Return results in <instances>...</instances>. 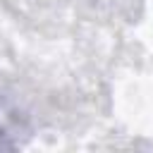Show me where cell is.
<instances>
[{
    "mask_svg": "<svg viewBox=\"0 0 153 153\" xmlns=\"http://www.w3.org/2000/svg\"><path fill=\"white\" fill-rule=\"evenodd\" d=\"M10 136H12V134H7V129H5V124L0 122V148H10V146H12V141H10Z\"/></svg>",
    "mask_w": 153,
    "mask_h": 153,
    "instance_id": "6da1fadb",
    "label": "cell"
}]
</instances>
